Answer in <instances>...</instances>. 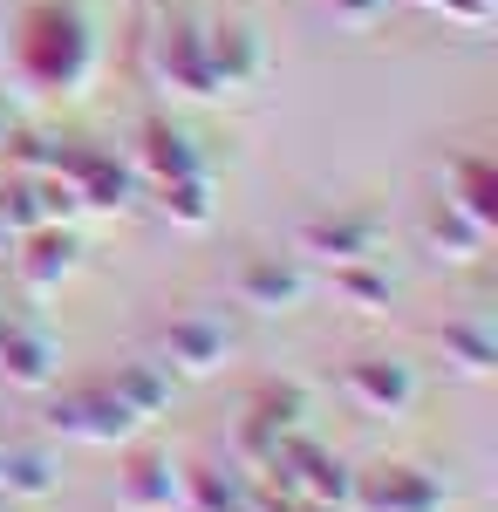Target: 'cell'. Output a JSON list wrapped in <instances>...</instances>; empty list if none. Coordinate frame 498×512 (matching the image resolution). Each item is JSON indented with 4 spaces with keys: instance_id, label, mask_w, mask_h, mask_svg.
<instances>
[{
    "instance_id": "cell-1",
    "label": "cell",
    "mask_w": 498,
    "mask_h": 512,
    "mask_svg": "<svg viewBox=\"0 0 498 512\" xmlns=\"http://www.w3.org/2000/svg\"><path fill=\"white\" fill-rule=\"evenodd\" d=\"M21 55H28V69L41 82H76L82 62H89V35H82L76 14H62V7H35L28 14V41H21Z\"/></svg>"
},
{
    "instance_id": "cell-2",
    "label": "cell",
    "mask_w": 498,
    "mask_h": 512,
    "mask_svg": "<svg viewBox=\"0 0 498 512\" xmlns=\"http://www.w3.org/2000/svg\"><path fill=\"white\" fill-rule=\"evenodd\" d=\"M55 424H62V431H76V437H96V444H103V437H123V431H130V424H137V410H130L123 396L96 390V396H76V403H62V410H55Z\"/></svg>"
},
{
    "instance_id": "cell-3",
    "label": "cell",
    "mask_w": 498,
    "mask_h": 512,
    "mask_svg": "<svg viewBox=\"0 0 498 512\" xmlns=\"http://www.w3.org/2000/svg\"><path fill=\"white\" fill-rule=\"evenodd\" d=\"M348 390L362 396L369 410H403L410 403V369L403 362H355L348 369Z\"/></svg>"
},
{
    "instance_id": "cell-4",
    "label": "cell",
    "mask_w": 498,
    "mask_h": 512,
    "mask_svg": "<svg viewBox=\"0 0 498 512\" xmlns=\"http://www.w3.org/2000/svg\"><path fill=\"white\" fill-rule=\"evenodd\" d=\"M205 69H212V82H246L253 69H260V48H253V35L246 28H219V35L205 41Z\"/></svg>"
},
{
    "instance_id": "cell-5",
    "label": "cell",
    "mask_w": 498,
    "mask_h": 512,
    "mask_svg": "<svg viewBox=\"0 0 498 512\" xmlns=\"http://www.w3.org/2000/svg\"><path fill=\"white\" fill-rule=\"evenodd\" d=\"M376 512H430L437 506V492L423 485L417 472H389V478H369V492H362Z\"/></svg>"
},
{
    "instance_id": "cell-6",
    "label": "cell",
    "mask_w": 498,
    "mask_h": 512,
    "mask_svg": "<svg viewBox=\"0 0 498 512\" xmlns=\"http://www.w3.org/2000/svg\"><path fill=\"white\" fill-rule=\"evenodd\" d=\"M239 287H246V301H253V308H287V301H301V274H294V267H280V260H253Z\"/></svg>"
},
{
    "instance_id": "cell-7",
    "label": "cell",
    "mask_w": 498,
    "mask_h": 512,
    "mask_svg": "<svg viewBox=\"0 0 498 512\" xmlns=\"http://www.w3.org/2000/svg\"><path fill=\"white\" fill-rule=\"evenodd\" d=\"M430 246H437L444 260H471V253L485 246V226H478V219H464L458 205H444V212L430 219Z\"/></svg>"
},
{
    "instance_id": "cell-8",
    "label": "cell",
    "mask_w": 498,
    "mask_h": 512,
    "mask_svg": "<svg viewBox=\"0 0 498 512\" xmlns=\"http://www.w3.org/2000/svg\"><path fill=\"white\" fill-rule=\"evenodd\" d=\"M171 355H178L185 369H212V362L226 355V328H212V321H178V328H171Z\"/></svg>"
},
{
    "instance_id": "cell-9",
    "label": "cell",
    "mask_w": 498,
    "mask_h": 512,
    "mask_svg": "<svg viewBox=\"0 0 498 512\" xmlns=\"http://www.w3.org/2000/svg\"><path fill=\"white\" fill-rule=\"evenodd\" d=\"M307 246L328 253V260H362L369 253V226H355V219H314L307 226Z\"/></svg>"
},
{
    "instance_id": "cell-10",
    "label": "cell",
    "mask_w": 498,
    "mask_h": 512,
    "mask_svg": "<svg viewBox=\"0 0 498 512\" xmlns=\"http://www.w3.org/2000/svg\"><path fill=\"white\" fill-rule=\"evenodd\" d=\"M492 192H498V178H492V164H458V212L464 219H478V226H492L498 219V205H492Z\"/></svg>"
},
{
    "instance_id": "cell-11",
    "label": "cell",
    "mask_w": 498,
    "mask_h": 512,
    "mask_svg": "<svg viewBox=\"0 0 498 512\" xmlns=\"http://www.w3.org/2000/svg\"><path fill=\"white\" fill-rule=\"evenodd\" d=\"M123 506H130V512H157V506H171V465L144 458L137 472L123 478Z\"/></svg>"
},
{
    "instance_id": "cell-12",
    "label": "cell",
    "mask_w": 498,
    "mask_h": 512,
    "mask_svg": "<svg viewBox=\"0 0 498 512\" xmlns=\"http://www.w3.org/2000/svg\"><path fill=\"white\" fill-rule=\"evenodd\" d=\"M144 164H151L164 185H171V178H192V151H185L178 130H151V137H144Z\"/></svg>"
},
{
    "instance_id": "cell-13",
    "label": "cell",
    "mask_w": 498,
    "mask_h": 512,
    "mask_svg": "<svg viewBox=\"0 0 498 512\" xmlns=\"http://www.w3.org/2000/svg\"><path fill=\"white\" fill-rule=\"evenodd\" d=\"M0 362L21 376V383H48V342H35V335H0Z\"/></svg>"
},
{
    "instance_id": "cell-14",
    "label": "cell",
    "mask_w": 498,
    "mask_h": 512,
    "mask_svg": "<svg viewBox=\"0 0 498 512\" xmlns=\"http://www.w3.org/2000/svg\"><path fill=\"white\" fill-rule=\"evenodd\" d=\"M0 478H7L14 492H48V485H55V465H48L41 451H0Z\"/></svg>"
},
{
    "instance_id": "cell-15",
    "label": "cell",
    "mask_w": 498,
    "mask_h": 512,
    "mask_svg": "<svg viewBox=\"0 0 498 512\" xmlns=\"http://www.w3.org/2000/svg\"><path fill=\"white\" fill-rule=\"evenodd\" d=\"M164 205H171V212H178L185 226H205V219H212V205H205V185H198V171H192V178H171V185H164Z\"/></svg>"
},
{
    "instance_id": "cell-16",
    "label": "cell",
    "mask_w": 498,
    "mask_h": 512,
    "mask_svg": "<svg viewBox=\"0 0 498 512\" xmlns=\"http://www.w3.org/2000/svg\"><path fill=\"white\" fill-rule=\"evenodd\" d=\"M69 253H76L69 239L41 233V239H35V260H28V280H35V287H48V280H55V274H69Z\"/></svg>"
},
{
    "instance_id": "cell-17",
    "label": "cell",
    "mask_w": 498,
    "mask_h": 512,
    "mask_svg": "<svg viewBox=\"0 0 498 512\" xmlns=\"http://www.w3.org/2000/svg\"><path fill=\"white\" fill-rule=\"evenodd\" d=\"M444 349L458 355L464 369H492V335L485 328H444Z\"/></svg>"
},
{
    "instance_id": "cell-18",
    "label": "cell",
    "mask_w": 498,
    "mask_h": 512,
    "mask_svg": "<svg viewBox=\"0 0 498 512\" xmlns=\"http://www.w3.org/2000/svg\"><path fill=\"white\" fill-rule=\"evenodd\" d=\"M7 219H14V226H28V233H35V226H41L35 185H7V192H0V226H7Z\"/></svg>"
},
{
    "instance_id": "cell-19",
    "label": "cell",
    "mask_w": 498,
    "mask_h": 512,
    "mask_svg": "<svg viewBox=\"0 0 498 512\" xmlns=\"http://www.w3.org/2000/svg\"><path fill=\"white\" fill-rule=\"evenodd\" d=\"M342 287L355 294V301H389V280H383V274H369V267H348Z\"/></svg>"
},
{
    "instance_id": "cell-20",
    "label": "cell",
    "mask_w": 498,
    "mask_h": 512,
    "mask_svg": "<svg viewBox=\"0 0 498 512\" xmlns=\"http://www.w3.org/2000/svg\"><path fill=\"white\" fill-rule=\"evenodd\" d=\"M328 7H335V14H342V21H355V28H369V21H376V14H383L389 0H328Z\"/></svg>"
}]
</instances>
